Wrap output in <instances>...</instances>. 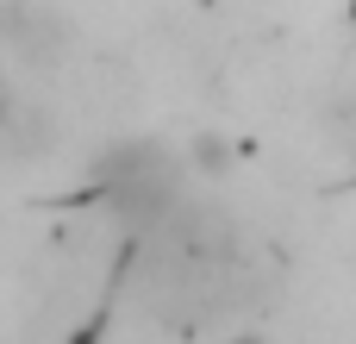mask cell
Returning <instances> with one entry per match:
<instances>
[{
	"label": "cell",
	"mask_w": 356,
	"mask_h": 344,
	"mask_svg": "<svg viewBox=\"0 0 356 344\" xmlns=\"http://www.w3.org/2000/svg\"><path fill=\"white\" fill-rule=\"evenodd\" d=\"M0 132H6V94H0Z\"/></svg>",
	"instance_id": "1"
}]
</instances>
